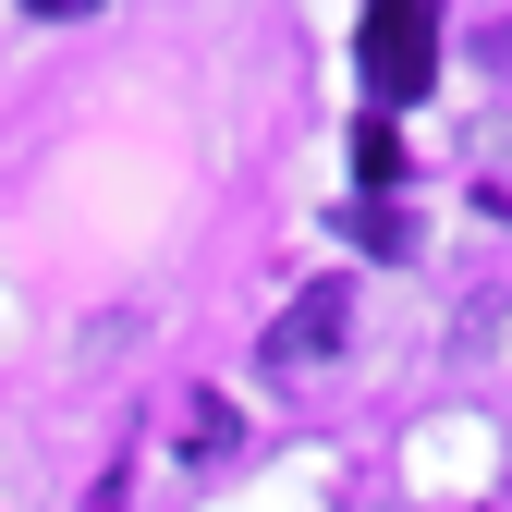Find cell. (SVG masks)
I'll use <instances>...</instances> for the list:
<instances>
[{"label": "cell", "instance_id": "1", "mask_svg": "<svg viewBox=\"0 0 512 512\" xmlns=\"http://www.w3.org/2000/svg\"><path fill=\"white\" fill-rule=\"evenodd\" d=\"M354 49H366V86H378V98H415V86H427V61H439V25L415 13V0H391V13H366Z\"/></svg>", "mask_w": 512, "mask_h": 512}, {"label": "cell", "instance_id": "2", "mask_svg": "<svg viewBox=\"0 0 512 512\" xmlns=\"http://www.w3.org/2000/svg\"><path fill=\"white\" fill-rule=\"evenodd\" d=\"M342 330H354V305H342V281H317V293H293V305L269 317V366L293 378V366H317V354H342Z\"/></svg>", "mask_w": 512, "mask_h": 512}, {"label": "cell", "instance_id": "3", "mask_svg": "<svg viewBox=\"0 0 512 512\" xmlns=\"http://www.w3.org/2000/svg\"><path fill=\"white\" fill-rule=\"evenodd\" d=\"M476 61H488V74H512V25H488V37H476Z\"/></svg>", "mask_w": 512, "mask_h": 512}]
</instances>
